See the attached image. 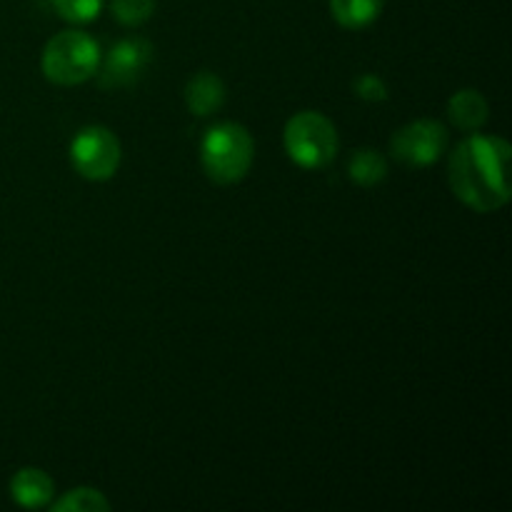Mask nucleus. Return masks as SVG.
<instances>
[{
  "label": "nucleus",
  "mask_w": 512,
  "mask_h": 512,
  "mask_svg": "<svg viewBox=\"0 0 512 512\" xmlns=\"http://www.w3.org/2000/svg\"><path fill=\"white\" fill-rule=\"evenodd\" d=\"M55 483L40 468H23L10 480V495L20 508H45L53 500Z\"/></svg>",
  "instance_id": "nucleus-8"
},
{
  "label": "nucleus",
  "mask_w": 512,
  "mask_h": 512,
  "mask_svg": "<svg viewBox=\"0 0 512 512\" xmlns=\"http://www.w3.org/2000/svg\"><path fill=\"white\" fill-rule=\"evenodd\" d=\"M255 158L253 135L240 123H220L205 133L200 160L208 178L218 185H233L248 175Z\"/></svg>",
  "instance_id": "nucleus-2"
},
{
  "label": "nucleus",
  "mask_w": 512,
  "mask_h": 512,
  "mask_svg": "<svg viewBox=\"0 0 512 512\" xmlns=\"http://www.w3.org/2000/svg\"><path fill=\"white\" fill-rule=\"evenodd\" d=\"M283 143L288 158L305 170H320L330 165L340 148L333 120L315 110H303L288 120Z\"/></svg>",
  "instance_id": "nucleus-4"
},
{
  "label": "nucleus",
  "mask_w": 512,
  "mask_h": 512,
  "mask_svg": "<svg viewBox=\"0 0 512 512\" xmlns=\"http://www.w3.org/2000/svg\"><path fill=\"white\" fill-rule=\"evenodd\" d=\"M223 100H225L223 80H220L215 73H208V70H203V73H198L195 78H190L188 85H185V103H188V110L190 113L200 115V118L213 115L215 110H220Z\"/></svg>",
  "instance_id": "nucleus-9"
},
{
  "label": "nucleus",
  "mask_w": 512,
  "mask_h": 512,
  "mask_svg": "<svg viewBox=\"0 0 512 512\" xmlns=\"http://www.w3.org/2000/svg\"><path fill=\"white\" fill-rule=\"evenodd\" d=\"M110 10L118 18V23L135 28L155 13V0H110Z\"/></svg>",
  "instance_id": "nucleus-14"
},
{
  "label": "nucleus",
  "mask_w": 512,
  "mask_h": 512,
  "mask_svg": "<svg viewBox=\"0 0 512 512\" xmlns=\"http://www.w3.org/2000/svg\"><path fill=\"white\" fill-rule=\"evenodd\" d=\"M103 60L98 40L83 30H63L43 50V75L55 85H80L98 73Z\"/></svg>",
  "instance_id": "nucleus-3"
},
{
  "label": "nucleus",
  "mask_w": 512,
  "mask_h": 512,
  "mask_svg": "<svg viewBox=\"0 0 512 512\" xmlns=\"http://www.w3.org/2000/svg\"><path fill=\"white\" fill-rule=\"evenodd\" d=\"M448 115L460 130H465V133H475V130L483 128L485 120H488V100L473 88L458 90V93L450 98Z\"/></svg>",
  "instance_id": "nucleus-10"
},
{
  "label": "nucleus",
  "mask_w": 512,
  "mask_h": 512,
  "mask_svg": "<svg viewBox=\"0 0 512 512\" xmlns=\"http://www.w3.org/2000/svg\"><path fill=\"white\" fill-rule=\"evenodd\" d=\"M70 163L85 180H110L120 168V140L103 125H88L70 143Z\"/></svg>",
  "instance_id": "nucleus-5"
},
{
  "label": "nucleus",
  "mask_w": 512,
  "mask_h": 512,
  "mask_svg": "<svg viewBox=\"0 0 512 512\" xmlns=\"http://www.w3.org/2000/svg\"><path fill=\"white\" fill-rule=\"evenodd\" d=\"M348 173L358 185L373 188V185H378L380 180H385V175H388V160H385L378 150L360 148L355 150V155L350 158Z\"/></svg>",
  "instance_id": "nucleus-12"
},
{
  "label": "nucleus",
  "mask_w": 512,
  "mask_h": 512,
  "mask_svg": "<svg viewBox=\"0 0 512 512\" xmlns=\"http://www.w3.org/2000/svg\"><path fill=\"white\" fill-rule=\"evenodd\" d=\"M450 188L468 208L495 213L510 200V145L498 135H473L450 155Z\"/></svg>",
  "instance_id": "nucleus-1"
},
{
  "label": "nucleus",
  "mask_w": 512,
  "mask_h": 512,
  "mask_svg": "<svg viewBox=\"0 0 512 512\" xmlns=\"http://www.w3.org/2000/svg\"><path fill=\"white\" fill-rule=\"evenodd\" d=\"M60 18L68 23H90L100 15L105 0H53Z\"/></svg>",
  "instance_id": "nucleus-15"
},
{
  "label": "nucleus",
  "mask_w": 512,
  "mask_h": 512,
  "mask_svg": "<svg viewBox=\"0 0 512 512\" xmlns=\"http://www.w3.org/2000/svg\"><path fill=\"white\" fill-rule=\"evenodd\" d=\"M150 60H153V48L148 40L143 38H128L120 40L118 45L110 48L105 60L98 65V85L103 90H120L128 85L138 83L140 75L148 70Z\"/></svg>",
  "instance_id": "nucleus-7"
},
{
  "label": "nucleus",
  "mask_w": 512,
  "mask_h": 512,
  "mask_svg": "<svg viewBox=\"0 0 512 512\" xmlns=\"http://www.w3.org/2000/svg\"><path fill=\"white\" fill-rule=\"evenodd\" d=\"M385 0H330V13L343 28L363 30L380 18Z\"/></svg>",
  "instance_id": "nucleus-11"
},
{
  "label": "nucleus",
  "mask_w": 512,
  "mask_h": 512,
  "mask_svg": "<svg viewBox=\"0 0 512 512\" xmlns=\"http://www.w3.org/2000/svg\"><path fill=\"white\" fill-rule=\"evenodd\" d=\"M55 512H105L110 510V503L105 495L95 488H75L65 493L63 498L50 505Z\"/></svg>",
  "instance_id": "nucleus-13"
},
{
  "label": "nucleus",
  "mask_w": 512,
  "mask_h": 512,
  "mask_svg": "<svg viewBox=\"0 0 512 512\" xmlns=\"http://www.w3.org/2000/svg\"><path fill=\"white\" fill-rule=\"evenodd\" d=\"M448 128L438 120H415L403 125L390 140V153L408 168H428L448 150Z\"/></svg>",
  "instance_id": "nucleus-6"
},
{
  "label": "nucleus",
  "mask_w": 512,
  "mask_h": 512,
  "mask_svg": "<svg viewBox=\"0 0 512 512\" xmlns=\"http://www.w3.org/2000/svg\"><path fill=\"white\" fill-rule=\"evenodd\" d=\"M353 88H355V95L368 100V103H383V100H388V85H385L383 78L375 73L358 75Z\"/></svg>",
  "instance_id": "nucleus-16"
}]
</instances>
